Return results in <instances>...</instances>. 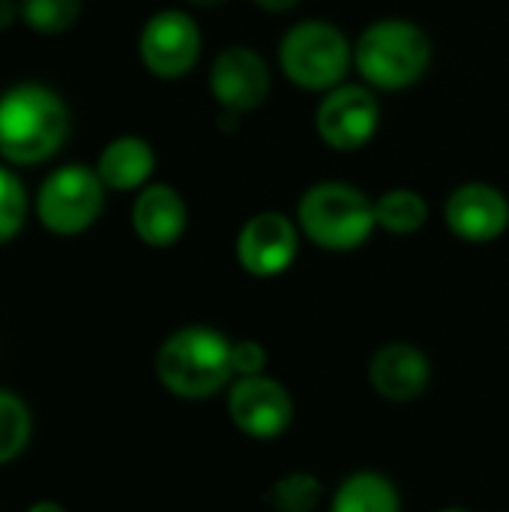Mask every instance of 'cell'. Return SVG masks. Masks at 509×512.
I'll use <instances>...</instances> for the list:
<instances>
[{
	"instance_id": "obj_1",
	"label": "cell",
	"mask_w": 509,
	"mask_h": 512,
	"mask_svg": "<svg viewBox=\"0 0 509 512\" xmlns=\"http://www.w3.org/2000/svg\"><path fill=\"white\" fill-rule=\"evenodd\" d=\"M234 342L207 324H189L174 330L156 351L159 384L183 399L204 402L234 384Z\"/></svg>"
},
{
	"instance_id": "obj_2",
	"label": "cell",
	"mask_w": 509,
	"mask_h": 512,
	"mask_svg": "<svg viewBox=\"0 0 509 512\" xmlns=\"http://www.w3.org/2000/svg\"><path fill=\"white\" fill-rule=\"evenodd\" d=\"M69 135V108L48 84L24 81L0 93V156L9 165L48 162Z\"/></svg>"
},
{
	"instance_id": "obj_3",
	"label": "cell",
	"mask_w": 509,
	"mask_h": 512,
	"mask_svg": "<svg viewBox=\"0 0 509 512\" xmlns=\"http://www.w3.org/2000/svg\"><path fill=\"white\" fill-rule=\"evenodd\" d=\"M432 63L426 30L408 18L372 21L354 42V69L369 87L405 90L417 84Z\"/></svg>"
},
{
	"instance_id": "obj_4",
	"label": "cell",
	"mask_w": 509,
	"mask_h": 512,
	"mask_svg": "<svg viewBox=\"0 0 509 512\" xmlns=\"http://www.w3.org/2000/svg\"><path fill=\"white\" fill-rule=\"evenodd\" d=\"M300 231L327 252H354L369 243L378 228L375 201L342 180H321L309 186L297 204Z\"/></svg>"
},
{
	"instance_id": "obj_5",
	"label": "cell",
	"mask_w": 509,
	"mask_h": 512,
	"mask_svg": "<svg viewBox=\"0 0 509 512\" xmlns=\"http://www.w3.org/2000/svg\"><path fill=\"white\" fill-rule=\"evenodd\" d=\"M279 66L297 87L327 93L345 84V75L354 66V45L336 24L306 18L282 36Z\"/></svg>"
},
{
	"instance_id": "obj_6",
	"label": "cell",
	"mask_w": 509,
	"mask_h": 512,
	"mask_svg": "<svg viewBox=\"0 0 509 512\" xmlns=\"http://www.w3.org/2000/svg\"><path fill=\"white\" fill-rule=\"evenodd\" d=\"M105 207V183L96 168L69 162L54 168L33 201L39 225L54 237H78L96 225Z\"/></svg>"
},
{
	"instance_id": "obj_7",
	"label": "cell",
	"mask_w": 509,
	"mask_h": 512,
	"mask_svg": "<svg viewBox=\"0 0 509 512\" xmlns=\"http://www.w3.org/2000/svg\"><path fill=\"white\" fill-rule=\"evenodd\" d=\"M138 57L144 69L162 81L186 78L201 57V27L183 9H159L138 33Z\"/></svg>"
},
{
	"instance_id": "obj_8",
	"label": "cell",
	"mask_w": 509,
	"mask_h": 512,
	"mask_svg": "<svg viewBox=\"0 0 509 512\" xmlns=\"http://www.w3.org/2000/svg\"><path fill=\"white\" fill-rule=\"evenodd\" d=\"M228 417L252 441H273L294 423V399L276 378L249 375L228 387Z\"/></svg>"
},
{
	"instance_id": "obj_9",
	"label": "cell",
	"mask_w": 509,
	"mask_h": 512,
	"mask_svg": "<svg viewBox=\"0 0 509 512\" xmlns=\"http://www.w3.org/2000/svg\"><path fill=\"white\" fill-rule=\"evenodd\" d=\"M381 126V105L363 84H339L324 93L315 111L321 141L339 153L366 147Z\"/></svg>"
},
{
	"instance_id": "obj_10",
	"label": "cell",
	"mask_w": 509,
	"mask_h": 512,
	"mask_svg": "<svg viewBox=\"0 0 509 512\" xmlns=\"http://www.w3.org/2000/svg\"><path fill=\"white\" fill-rule=\"evenodd\" d=\"M297 249H300V231L279 210H264L246 219L234 243L237 264L255 279L282 276L294 264Z\"/></svg>"
},
{
	"instance_id": "obj_11",
	"label": "cell",
	"mask_w": 509,
	"mask_h": 512,
	"mask_svg": "<svg viewBox=\"0 0 509 512\" xmlns=\"http://www.w3.org/2000/svg\"><path fill=\"white\" fill-rule=\"evenodd\" d=\"M210 93L225 114H249L270 96L267 60L249 45H228L210 66Z\"/></svg>"
},
{
	"instance_id": "obj_12",
	"label": "cell",
	"mask_w": 509,
	"mask_h": 512,
	"mask_svg": "<svg viewBox=\"0 0 509 512\" xmlns=\"http://www.w3.org/2000/svg\"><path fill=\"white\" fill-rule=\"evenodd\" d=\"M444 219L459 240L492 243L509 228V198L492 183L471 180L450 192Z\"/></svg>"
},
{
	"instance_id": "obj_13",
	"label": "cell",
	"mask_w": 509,
	"mask_h": 512,
	"mask_svg": "<svg viewBox=\"0 0 509 512\" xmlns=\"http://www.w3.org/2000/svg\"><path fill=\"white\" fill-rule=\"evenodd\" d=\"M372 390L396 405L420 399L432 384V363L423 348L411 342H387L369 360Z\"/></svg>"
},
{
	"instance_id": "obj_14",
	"label": "cell",
	"mask_w": 509,
	"mask_h": 512,
	"mask_svg": "<svg viewBox=\"0 0 509 512\" xmlns=\"http://www.w3.org/2000/svg\"><path fill=\"white\" fill-rule=\"evenodd\" d=\"M189 225V207L183 195L168 183H147L132 204V231L150 249L174 246Z\"/></svg>"
},
{
	"instance_id": "obj_15",
	"label": "cell",
	"mask_w": 509,
	"mask_h": 512,
	"mask_svg": "<svg viewBox=\"0 0 509 512\" xmlns=\"http://www.w3.org/2000/svg\"><path fill=\"white\" fill-rule=\"evenodd\" d=\"M96 174L111 192H138L150 183L153 168H156V153L147 138L141 135H120L111 138L99 159H96Z\"/></svg>"
},
{
	"instance_id": "obj_16",
	"label": "cell",
	"mask_w": 509,
	"mask_h": 512,
	"mask_svg": "<svg viewBox=\"0 0 509 512\" xmlns=\"http://www.w3.org/2000/svg\"><path fill=\"white\" fill-rule=\"evenodd\" d=\"M330 512H402V495L387 474L354 471L333 492Z\"/></svg>"
},
{
	"instance_id": "obj_17",
	"label": "cell",
	"mask_w": 509,
	"mask_h": 512,
	"mask_svg": "<svg viewBox=\"0 0 509 512\" xmlns=\"http://www.w3.org/2000/svg\"><path fill=\"white\" fill-rule=\"evenodd\" d=\"M375 219H378V228L396 237L417 234L429 219V204L417 189L396 186V189H387L381 198H375Z\"/></svg>"
},
{
	"instance_id": "obj_18",
	"label": "cell",
	"mask_w": 509,
	"mask_h": 512,
	"mask_svg": "<svg viewBox=\"0 0 509 512\" xmlns=\"http://www.w3.org/2000/svg\"><path fill=\"white\" fill-rule=\"evenodd\" d=\"M33 438V414L15 390L0 387V468L15 462Z\"/></svg>"
},
{
	"instance_id": "obj_19",
	"label": "cell",
	"mask_w": 509,
	"mask_h": 512,
	"mask_svg": "<svg viewBox=\"0 0 509 512\" xmlns=\"http://www.w3.org/2000/svg\"><path fill=\"white\" fill-rule=\"evenodd\" d=\"M321 480L309 471H291L282 474L264 495L267 507L276 512H315L321 504Z\"/></svg>"
},
{
	"instance_id": "obj_20",
	"label": "cell",
	"mask_w": 509,
	"mask_h": 512,
	"mask_svg": "<svg viewBox=\"0 0 509 512\" xmlns=\"http://www.w3.org/2000/svg\"><path fill=\"white\" fill-rule=\"evenodd\" d=\"M18 6L24 27L39 36L66 33L81 15V0H18Z\"/></svg>"
},
{
	"instance_id": "obj_21",
	"label": "cell",
	"mask_w": 509,
	"mask_h": 512,
	"mask_svg": "<svg viewBox=\"0 0 509 512\" xmlns=\"http://www.w3.org/2000/svg\"><path fill=\"white\" fill-rule=\"evenodd\" d=\"M27 222V189L15 171L0 165V246L12 243Z\"/></svg>"
},
{
	"instance_id": "obj_22",
	"label": "cell",
	"mask_w": 509,
	"mask_h": 512,
	"mask_svg": "<svg viewBox=\"0 0 509 512\" xmlns=\"http://www.w3.org/2000/svg\"><path fill=\"white\" fill-rule=\"evenodd\" d=\"M231 360H234V375L237 378H249V375H264L267 372V348L255 339H240L234 342V351H231ZM234 378V381H237Z\"/></svg>"
},
{
	"instance_id": "obj_23",
	"label": "cell",
	"mask_w": 509,
	"mask_h": 512,
	"mask_svg": "<svg viewBox=\"0 0 509 512\" xmlns=\"http://www.w3.org/2000/svg\"><path fill=\"white\" fill-rule=\"evenodd\" d=\"M18 18H21V6H18V0H0V33H3V30H9Z\"/></svg>"
},
{
	"instance_id": "obj_24",
	"label": "cell",
	"mask_w": 509,
	"mask_h": 512,
	"mask_svg": "<svg viewBox=\"0 0 509 512\" xmlns=\"http://www.w3.org/2000/svg\"><path fill=\"white\" fill-rule=\"evenodd\" d=\"M300 0H255V6H261L264 12H288L294 9Z\"/></svg>"
},
{
	"instance_id": "obj_25",
	"label": "cell",
	"mask_w": 509,
	"mask_h": 512,
	"mask_svg": "<svg viewBox=\"0 0 509 512\" xmlns=\"http://www.w3.org/2000/svg\"><path fill=\"white\" fill-rule=\"evenodd\" d=\"M24 512H69V510H66L63 504H57V501H48V498H45V501H33V504H30Z\"/></svg>"
},
{
	"instance_id": "obj_26",
	"label": "cell",
	"mask_w": 509,
	"mask_h": 512,
	"mask_svg": "<svg viewBox=\"0 0 509 512\" xmlns=\"http://www.w3.org/2000/svg\"><path fill=\"white\" fill-rule=\"evenodd\" d=\"M189 3H195V6H219L225 0H189Z\"/></svg>"
},
{
	"instance_id": "obj_27",
	"label": "cell",
	"mask_w": 509,
	"mask_h": 512,
	"mask_svg": "<svg viewBox=\"0 0 509 512\" xmlns=\"http://www.w3.org/2000/svg\"><path fill=\"white\" fill-rule=\"evenodd\" d=\"M441 512H471V510H462V507H447V510Z\"/></svg>"
}]
</instances>
